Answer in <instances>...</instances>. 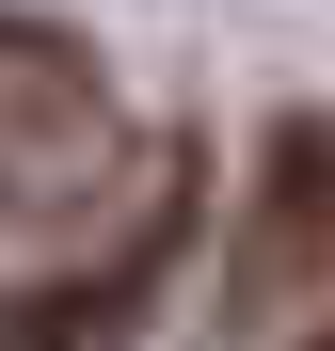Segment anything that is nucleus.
Wrapping results in <instances>:
<instances>
[{"instance_id":"nucleus-1","label":"nucleus","mask_w":335,"mask_h":351,"mask_svg":"<svg viewBox=\"0 0 335 351\" xmlns=\"http://www.w3.org/2000/svg\"><path fill=\"white\" fill-rule=\"evenodd\" d=\"M112 160H128V128H112V80H96L48 16H0V223H16V240H64V223H96Z\"/></svg>"},{"instance_id":"nucleus-4","label":"nucleus","mask_w":335,"mask_h":351,"mask_svg":"<svg viewBox=\"0 0 335 351\" xmlns=\"http://www.w3.org/2000/svg\"><path fill=\"white\" fill-rule=\"evenodd\" d=\"M319 351H335V335H319Z\"/></svg>"},{"instance_id":"nucleus-2","label":"nucleus","mask_w":335,"mask_h":351,"mask_svg":"<svg viewBox=\"0 0 335 351\" xmlns=\"http://www.w3.org/2000/svg\"><path fill=\"white\" fill-rule=\"evenodd\" d=\"M160 271H176V192L128 223V256H112V271L16 287V304H0V351H128V335H144V304H160Z\"/></svg>"},{"instance_id":"nucleus-3","label":"nucleus","mask_w":335,"mask_h":351,"mask_svg":"<svg viewBox=\"0 0 335 351\" xmlns=\"http://www.w3.org/2000/svg\"><path fill=\"white\" fill-rule=\"evenodd\" d=\"M335 271V128H271L256 160V240H240V304H271V287Z\"/></svg>"}]
</instances>
